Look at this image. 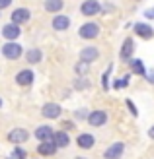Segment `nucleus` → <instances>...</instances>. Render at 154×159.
I'll return each instance as SVG.
<instances>
[{"label": "nucleus", "instance_id": "f257e3e1", "mask_svg": "<svg viewBox=\"0 0 154 159\" xmlns=\"http://www.w3.org/2000/svg\"><path fill=\"white\" fill-rule=\"evenodd\" d=\"M78 35H80V39H96L100 35V25L94 23V21H86L84 25L78 29Z\"/></svg>", "mask_w": 154, "mask_h": 159}, {"label": "nucleus", "instance_id": "f03ea898", "mask_svg": "<svg viewBox=\"0 0 154 159\" xmlns=\"http://www.w3.org/2000/svg\"><path fill=\"white\" fill-rule=\"evenodd\" d=\"M22 47L18 45V43H14V41H8L4 47H2V54L8 58V60H18L20 57H22Z\"/></svg>", "mask_w": 154, "mask_h": 159}, {"label": "nucleus", "instance_id": "7ed1b4c3", "mask_svg": "<svg viewBox=\"0 0 154 159\" xmlns=\"http://www.w3.org/2000/svg\"><path fill=\"white\" fill-rule=\"evenodd\" d=\"M80 12H82V16H96L102 12V4L98 2V0H84L82 6H80Z\"/></svg>", "mask_w": 154, "mask_h": 159}, {"label": "nucleus", "instance_id": "20e7f679", "mask_svg": "<svg viewBox=\"0 0 154 159\" xmlns=\"http://www.w3.org/2000/svg\"><path fill=\"white\" fill-rule=\"evenodd\" d=\"M27 138H29V134H27V130H23V128H14V130L8 132V142H12V144H16V146L27 142Z\"/></svg>", "mask_w": 154, "mask_h": 159}, {"label": "nucleus", "instance_id": "39448f33", "mask_svg": "<svg viewBox=\"0 0 154 159\" xmlns=\"http://www.w3.org/2000/svg\"><path fill=\"white\" fill-rule=\"evenodd\" d=\"M105 122H107V113H105V111H92L90 115H88V124L90 126H103Z\"/></svg>", "mask_w": 154, "mask_h": 159}, {"label": "nucleus", "instance_id": "423d86ee", "mask_svg": "<svg viewBox=\"0 0 154 159\" xmlns=\"http://www.w3.org/2000/svg\"><path fill=\"white\" fill-rule=\"evenodd\" d=\"M41 115L45 116V118H59L61 115H62V109H61V105H57V103H45L43 105V109H41Z\"/></svg>", "mask_w": 154, "mask_h": 159}, {"label": "nucleus", "instance_id": "0eeeda50", "mask_svg": "<svg viewBox=\"0 0 154 159\" xmlns=\"http://www.w3.org/2000/svg\"><path fill=\"white\" fill-rule=\"evenodd\" d=\"M2 35H4V39H8V41H16V39L22 35V29H20L18 23H6L2 27Z\"/></svg>", "mask_w": 154, "mask_h": 159}, {"label": "nucleus", "instance_id": "6e6552de", "mask_svg": "<svg viewBox=\"0 0 154 159\" xmlns=\"http://www.w3.org/2000/svg\"><path fill=\"white\" fill-rule=\"evenodd\" d=\"M123 152H125V144L123 142H115L113 146H109L107 149H105L103 157L105 159H119L121 155H123Z\"/></svg>", "mask_w": 154, "mask_h": 159}, {"label": "nucleus", "instance_id": "1a4fd4ad", "mask_svg": "<svg viewBox=\"0 0 154 159\" xmlns=\"http://www.w3.org/2000/svg\"><path fill=\"white\" fill-rule=\"evenodd\" d=\"M57 144L53 140H47V142H41V144L37 146V153L39 155H43V157H51V155H55L57 153Z\"/></svg>", "mask_w": 154, "mask_h": 159}, {"label": "nucleus", "instance_id": "9d476101", "mask_svg": "<svg viewBox=\"0 0 154 159\" xmlns=\"http://www.w3.org/2000/svg\"><path fill=\"white\" fill-rule=\"evenodd\" d=\"M98 57H100V51L96 49V47H86V49H82L80 51V60L82 62H94V60H98Z\"/></svg>", "mask_w": 154, "mask_h": 159}, {"label": "nucleus", "instance_id": "9b49d317", "mask_svg": "<svg viewBox=\"0 0 154 159\" xmlns=\"http://www.w3.org/2000/svg\"><path fill=\"white\" fill-rule=\"evenodd\" d=\"M135 33L139 37H142V39H152L154 37V29L148 25V23L139 21V23H135Z\"/></svg>", "mask_w": 154, "mask_h": 159}, {"label": "nucleus", "instance_id": "f8f14e48", "mask_svg": "<svg viewBox=\"0 0 154 159\" xmlns=\"http://www.w3.org/2000/svg\"><path fill=\"white\" fill-rule=\"evenodd\" d=\"M16 84H20V85H31L33 84V70H22V72L16 74Z\"/></svg>", "mask_w": 154, "mask_h": 159}, {"label": "nucleus", "instance_id": "ddd939ff", "mask_svg": "<svg viewBox=\"0 0 154 159\" xmlns=\"http://www.w3.org/2000/svg\"><path fill=\"white\" fill-rule=\"evenodd\" d=\"M33 136H35L39 142H47V140H53L55 132H53L51 126H39V128L33 132Z\"/></svg>", "mask_w": 154, "mask_h": 159}, {"label": "nucleus", "instance_id": "4468645a", "mask_svg": "<svg viewBox=\"0 0 154 159\" xmlns=\"http://www.w3.org/2000/svg\"><path fill=\"white\" fill-rule=\"evenodd\" d=\"M29 10H26V8H18V10H14L12 12V23H26V21H29Z\"/></svg>", "mask_w": 154, "mask_h": 159}, {"label": "nucleus", "instance_id": "2eb2a0df", "mask_svg": "<svg viewBox=\"0 0 154 159\" xmlns=\"http://www.w3.org/2000/svg\"><path fill=\"white\" fill-rule=\"evenodd\" d=\"M76 144H78V148H82V149H90V148H94V144H96V138L92 136V134H80V136L76 138Z\"/></svg>", "mask_w": 154, "mask_h": 159}, {"label": "nucleus", "instance_id": "dca6fc26", "mask_svg": "<svg viewBox=\"0 0 154 159\" xmlns=\"http://www.w3.org/2000/svg\"><path fill=\"white\" fill-rule=\"evenodd\" d=\"M133 51H135V43H133L131 37H127L125 43H123V47H121V60H131Z\"/></svg>", "mask_w": 154, "mask_h": 159}, {"label": "nucleus", "instance_id": "f3484780", "mask_svg": "<svg viewBox=\"0 0 154 159\" xmlns=\"http://www.w3.org/2000/svg\"><path fill=\"white\" fill-rule=\"evenodd\" d=\"M53 142L57 144V148H68L70 146V136L64 130L61 132H55V136H53Z\"/></svg>", "mask_w": 154, "mask_h": 159}, {"label": "nucleus", "instance_id": "a211bd4d", "mask_svg": "<svg viewBox=\"0 0 154 159\" xmlns=\"http://www.w3.org/2000/svg\"><path fill=\"white\" fill-rule=\"evenodd\" d=\"M70 27V18H67V16H57V18L53 20V29L57 31H64Z\"/></svg>", "mask_w": 154, "mask_h": 159}, {"label": "nucleus", "instance_id": "6ab92c4d", "mask_svg": "<svg viewBox=\"0 0 154 159\" xmlns=\"http://www.w3.org/2000/svg\"><path fill=\"white\" fill-rule=\"evenodd\" d=\"M45 10L47 12H61L62 10V6H64V2H62V0H45Z\"/></svg>", "mask_w": 154, "mask_h": 159}, {"label": "nucleus", "instance_id": "aec40b11", "mask_svg": "<svg viewBox=\"0 0 154 159\" xmlns=\"http://www.w3.org/2000/svg\"><path fill=\"white\" fill-rule=\"evenodd\" d=\"M41 51L39 49H31V51H27V54H26V60L29 62V64H37L39 60H41Z\"/></svg>", "mask_w": 154, "mask_h": 159}, {"label": "nucleus", "instance_id": "412c9836", "mask_svg": "<svg viewBox=\"0 0 154 159\" xmlns=\"http://www.w3.org/2000/svg\"><path fill=\"white\" fill-rule=\"evenodd\" d=\"M131 70H133V74L144 76V64H142V60H139V58H133V60H131Z\"/></svg>", "mask_w": 154, "mask_h": 159}, {"label": "nucleus", "instance_id": "4be33fe9", "mask_svg": "<svg viewBox=\"0 0 154 159\" xmlns=\"http://www.w3.org/2000/svg\"><path fill=\"white\" fill-rule=\"evenodd\" d=\"M129 80H131V76H129V74H125L123 78L115 80V84H113V87H115V89H123V87H127V85H129Z\"/></svg>", "mask_w": 154, "mask_h": 159}, {"label": "nucleus", "instance_id": "5701e85b", "mask_svg": "<svg viewBox=\"0 0 154 159\" xmlns=\"http://www.w3.org/2000/svg\"><path fill=\"white\" fill-rule=\"evenodd\" d=\"M88 85H90V82H88V80H84V78H76V80H74V89H78V91L86 89Z\"/></svg>", "mask_w": 154, "mask_h": 159}, {"label": "nucleus", "instance_id": "b1692460", "mask_svg": "<svg viewBox=\"0 0 154 159\" xmlns=\"http://www.w3.org/2000/svg\"><path fill=\"white\" fill-rule=\"evenodd\" d=\"M111 70H113V64L107 66V70H105V74H103V78H102V82H103V89H105V91L109 89V74H111Z\"/></svg>", "mask_w": 154, "mask_h": 159}, {"label": "nucleus", "instance_id": "393cba45", "mask_svg": "<svg viewBox=\"0 0 154 159\" xmlns=\"http://www.w3.org/2000/svg\"><path fill=\"white\" fill-rule=\"evenodd\" d=\"M74 70H76V74H80V76H82V74H86V72H88V62H82V60H80V62H76Z\"/></svg>", "mask_w": 154, "mask_h": 159}, {"label": "nucleus", "instance_id": "a878e982", "mask_svg": "<svg viewBox=\"0 0 154 159\" xmlns=\"http://www.w3.org/2000/svg\"><path fill=\"white\" fill-rule=\"evenodd\" d=\"M88 115H90V113H88L86 109H80V111L74 113V118H76V120H88Z\"/></svg>", "mask_w": 154, "mask_h": 159}, {"label": "nucleus", "instance_id": "bb28decb", "mask_svg": "<svg viewBox=\"0 0 154 159\" xmlns=\"http://www.w3.org/2000/svg\"><path fill=\"white\" fill-rule=\"evenodd\" d=\"M12 159H26V152H23L20 146H16L14 153H12Z\"/></svg>", "mask_w": 154, "mask_h": 159}, {"label": "nucleus", "instance_id": "cd10ccee", "mask_svg": "<svg viewBox=\"0 0 154 159\" xmlns=\"http://www.w3.org/2000/svg\"><path fill=\"white\" fill-rule=\"evenodd\" d=\"M125 103H127V107H129V111H131V115H133V116H137V115H139V111H137L135 103H133L131 99H125Z\"/></svg>", "mask_w": 154, "mask_h": 159}, {"label": "nucleus", "instance_id": "c85d7f7f", "mask_svg": "<svg viewBox=\"0 0 154 159\" xmlns=\"http://www.w3.org/2000/svg\"><path fill=\"white\" fill-rule=\"evenodd\" d=\"M62 130H74V122L64 120V122H62Z\"/></svg>", "mask_w": 154, "mask_h": 159}, {"label": "nucleus", "instance_id": "c756f323", "mask_svg": "<svg viewBox=\"0 0 154 159\" xmlns=\"http://www.w3.org/2000/svg\"><path fill=\"white\" fill-rule=\"evenodd\" d=\"M12 4V0H0V10H4V8H8Z\"/></svg>", "mask_w": 154, "mask_h": 159}, {"label": "nucleus", "instance_id": "7c9ffc66", "mask_svg": "<svg viewBox=\"0 0 154 159\" xmlns=\"http://www.w3.org/2000/svg\"><path fill=\"white\" fill-rule=\"evenodd\" d=\"M144 16H147L148 20H152L154 18V8H152V10H147V12H144Z\"/></svg>", "mask_w": 154, "mask_h": 159}, {"label": "nucleus", "instance_id": "2f4dec72", "mask_svg": "<svg viewBox=\"0 0 154 159\" xmlns=\"http://www.w3.org/2000/svg\"><path fill=\"white\" fill-rule=\"evenodd\" d=\"M148 138L154 140V126H150V130H148Z\"/></svg>", "mask_w": 154, "mask_h": 159}, {"label": "nucleus", "instance_id": "473e14b6", "mask_svg": "<svg viewBox=\"0 0 154 159\" xmlns=\"http://www.w3.org/2000/svg\"><path fill=\"white\" fill-rule=\"evenodd\" d=\"M148 82H150V84H154V70H152V72L148 74Z\"/></svg>", "mask_w": 154, "mask_h": 159}, {"label": "nucleus", "instance_id": "72a5a7b5", "mask_svg": "<svg viewBox=\"0 0 154 159\" xmlns=\"http://www.w3.org/2000/svg\"><path fill=\"white\" fill-rule=\"evenodd\" d=\"M0 107H2V97H0Z\"/></svg>", "mask_w": 154, "mask_h": 159}, {"label": "nucleus", "instance_id": "f704fd0d", "mask_svg": "<svg viewBox=\"0 0 154 159\" xmlns=\"http://www.w3.org/2000/svg\"><path fill=\"white\" fill-rule=\"evenodd\" d=\"M76 159H86V157H76Z\"/></svg>", "mask_w": 154, "mask_h": 159}, {"label": "nucleus", "instance_id": "c9c22d12", "mask_svg": "<svg viewBox=\"0 0 154 159\" xmlns=\"http://www.w3.org/2000/svg\"><path fill=\"white\" fill-rule=\"evenodd\" d=\"M8 159H12V157H8Z\"/></svg>", "mask_w": 154, "mask_h": 159}]
</instances>
